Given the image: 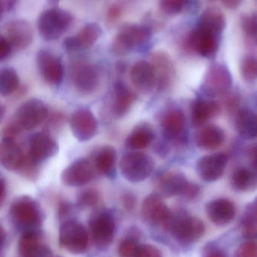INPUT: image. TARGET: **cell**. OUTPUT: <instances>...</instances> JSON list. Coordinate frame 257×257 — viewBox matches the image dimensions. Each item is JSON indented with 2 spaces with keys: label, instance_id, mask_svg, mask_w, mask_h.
<instances>
[{
  "label": "cell",
  "instance_id": "cell-1",
  "mask_svg": "<svg viewBox=\"0 0 257 257\" xmlns=\"http://www.w3.org/2000/svg\"><path fill=\"white\" fill-rule=\"evenodd\" d=\"M164 229L183 244H192L199 241L205 232V223L199 217L179 211L172 212Z\"/></svg>",
  "mask_w": 257,
  "mask_h": 257
},
{
  "label": "cell",
  "instance_id": "cell-2",
  "mask_svg": "<svg viewBox=\"0 0 257 257\" xmlns=\"http://www.w3.org/2000/svg\"><path fill=\"white\" fill-rule=\"evenodd\" d=\"M72 21L73 17L69 12L53 8L41 14L38 20V29L42 39L57 40L69 30Z\"/></svg>",
  "mask_w": 257,
  "mask_h": 257
},
{
  "label": "cell",
  "instance_id": "cell-3",
  "mask_svg": "<svg viewBox=\"0 0 257 257\" xmlns=\"http://www.w3.org/2000/svg\"><path fill=\"white\" fill-rule=\"evenodd\" d=\"M48 114V108L42 100L29 99L18 108L10 122L22 133L38 127L46 120Z\"/></svg>",
  "mask_w": 257,
  "mask_h": 257
},
{
  "label": "cell",
  "instance_id": "cell-4",
  "mask_svg": "<svg viewBox=\"0 0 257 257\" xmlns=\"http://www.w3.org/2000/svg\"><path fill=\"white\" fill-rule=\"evenodd\" d=\"M155 163L150 156L140 152L125 154L119 162V169L122 176L131 183H139L151 176Z\"/></svg>",
  "mask_w": 257,
  "mask_h": 257
},
{
  "label": "cell",
  "instance_id": "cell-5",
  "mask_svg": "<svg viewBox=\"0 0 257 257\" xmlns=\"http://www.w3.org/2000/svg\"><path fill=\"white\" fill-rule=\"evenodd\" d=\"M10 215L12 220L27 230H33L42 223V212L38 202L28 196L17 198L10 207Z\"/></svg>",
  "mask_w": 257,
  "mask_h": 257
},
{
  "label": "cell",
  "instance_id": "cell-6",
  "mask_svg": "<svg viewBox=\"0 0 257 257\" xmlns=\"http://www.w3.org/2000/svg\"><path fill=\"white\" fill-rule=\"evenodd\" d=\"M232 87V78L228 68L214 63L208 68L202 82V90L210 97L226 96Z\"/></svg>",
  "mask_w": 257,
  "mask_h": 257
},
{
  "label": "cell",
  "instance_id": "cell-7",
  "mask_svg": "<svg viewBox=\"0 0 257 257\" xmlns=\"http://www.w3.org/2000/svg\"><path fill=\"white\" fill-rule=\"evenodd\" d=\"M60 244L70 253H84L89 245V234L82 224L67 220L62 223L59 232Z\"/></svg>",
  "mask_w": 257,
  "mask_h": 257
},
{
  "label": "cell",
  "instance_id": "cell-8",
  "mask_svg": "<svg viewBox=\"0 0 257 257\" xmlns=\"http://www.w3.org/2000/svg\"><path fill=\"white\" fill-rule=\"evenodd\" d=\"M90 230L94 242L99 248L108 247L116 233V221L113 214L108 211L95 214L90 221Z\"/></svg>",
  "mask_w": 257,
  "mask_h": 257
},
{
  "label": "cell",
  "instance_id": "cell-9",
  "mask_svg": "<svg viewBox=\"0 0 257 257\" xmlns=\"http://www.w3.org/2000/svg\"><path fill=\"white\" fill-rule=\"evenodd\" d=\"M71 80L79 93H92L99 85L100 73L96 66L85 62H78L72 66Z\"/></svg>",
  "mask_w": 257,
  "mask_h": 257
},
{
  "label": "cell",
  "instance_id": "cell-10",
  "mask_svg": "<svg viewBox=\"0 0 257 257\" xmlns=\"http://www.w3.org/2000/svg\"><path fill=\"white\" fill-rule=\"evenodd\" d=\"M140 213L145 223L150 226H161L164 228L172 214L162 197L156 193L149 195L143 200Z\"/></svg>",
  "mask_w": 257,
  "mask_h": 257
},
{
  "label": "cell",
  "instance_id": "cell-11",
  "mask_svg": "<svg viewBox=\"0 0 257 257\" xmlns=\"http://www.w3.org/2000/svg\"><path fill=\"white\" fill-rule=\"evenodd\" d=\"M95 173L92 161L87 158H80L63 171L61 181L69 187H80L90 183L95 178Z\"/></svg>",
  "mask_w": 257,
  "mask_h": 257
},
{
  "label": "cell",
  "instance_id": "cell-12",
  "mask_svg": "<svg viewBox=\"0 0 257 257\" xmlns=\"http://www.w3.org/2000/svg\"><path fill=\"white\" fill-rule=\"evenodd\" d=\"M38 69L42 79L50 85L57 86L63 78L61 60L48 50H41L36 56Z\"/></svg>",
  "mask_w": 257,
  "mask_h": 257
},
{
  "label": "cell",
  "instance_id": "cell-13",
  "mask_svg": "<svg viewBox=\"0 0 257 257\" xmlns=\"http://www.w3.org/2000/svg\"><path fill=\"white\" fill-rule=\"evenodd\" d=\"M227 163V156L223 153L204 156L197 162L196 172L203 181L214 182L222 178Z\"/></svg>",
  "mask_w": 257,
  "mask_h": 257
},
{
  "label": "cell",
  "instance_id": "cell-14",
  "mask_svg": "<svg viewBox=\"0 0 257 257\" xmlns=\"http://www.w3.org/2000/svg\"><path fill=\"white\" fill-rule=\"evenodd\" d=\"M72 134L80 142H88L95 137L98 132L96 117L90 110L81 108L71 115L69 120Z\"/></svg>",
  "mask_w": 257,
  "mask_h": 257
},
{
  "label": "cell",
  "instance_id": "cell-15",
  "mask_svg": "<svg viewBox=\"0 0 257 257\" xmlns=\"http://www.w3.org/2000/svg\"><path fill=\"white\" fill-rule=\"evenodd\" d=\"M156 76V87L160 91L170 88L175 78V68L170 56L164 51L152 53L150 62Z\"/></svg>",
  "mask_w": 257,
  "mask_h": 257
},
{
  "label": "cell",
  "instance_id": "cell-16",
  "mask_svg": "<svg viewBox=\"0 0 257 257\" xmlns=\"http://www.w3.org/2000/svg\"><path fill=\"white\" fill-rule=\"evenodd\" d=\"M28 146L27 154L39 164L58 152V145L48 132L33 134L30 138Z\"/></svg>",
  "mask_w": 257,
  "mask_h": 257
},
{
  "label": "cell",
  "instance_id": "cell-17",
  "mask_svg": "<svg viewBox=\"0 0 257 257\" xmlns=\"http://www.w3.org/2000/svg\"><path fill=\"white\" fill-rule=\"evenodd\" d=\"M219 38L209 32L196 27L189 35L187 43L192 50L205 58H214L219 49Z\"/></svg>",
  "mask_w": 257,
  "mask_h": 257
},
{
  "label": "cell",
  "instance_id": "cell-18",
  "mask_svg": "<svg viewBox=\"0 0 257 257\" xmlns=\"http://www.w3.org/2000/svg\"><path fill=\"white\" fill-rule=\"evenodd\" d=\"M190 181L182 172L178 171L165 172L157 180L156 194L161 197H182Z\"/></svg>",
  "mask_w": 257,
  "mask_h": 257
},
{
  "label": "cell",
  "instance_id": "cell-19",
  "mask_svg": "<svg viewBox=\"0 0 257 257\" xmlns=\"http://www.w3.org/2000/svg\"><path fill=\"white\" fill-rule=\"evenodd\" d=\"M6 37L11 48L21 51L30 46L33 41L31 26L24 20H16L9 23L6 28Z\"/></svg>",
  "mask_w": 257,
  "mask_h": 257
},
{
  "label": "cell",
  "instance_id": "cell-20",
  "mask_svg": "<svg viewBox=\"0 0 257 257\" xmlns=\"http://www.w3.org/2000/svg\"><path fill=\"white\" fill-rule=\"evenodd\" d=\"M101 33L102 29L98 24L89 23L84 25L75 36L65 39V48L69 52L90 48L98 40Z\"/></svg>",
  "mask_w": 257,
  "mask_h": 257
},
{
  "label": "cell",
  "instance_id": "cell-21",
  "mask_svg": "<svg viewBox=\"0 0 257 257\" xmlns=\"http://www.w3.org/2000/svg\"><path fill=\"white\" fill-rule=\"evenodd\" d=\"M133 85L142 93H149L156 87V76L149 62L140 60L134 63L130 71Z\"/></svg>",
  "mask_w": 257,
  "mask_h": 257
},
{
  "label": "cell",
  "instance_id": "cell-22",
  "mask_svg": "<svg viewBox=\"0 0 257 257\" xmlns=\"http://www.w3.org/2000/svg\"><path fill=\"white\" fill-rule=\"evenodd\" d=\"M206 214L211 222L217 226H226L235 218V205L227 199H217L208 202Z\"/></svg>",
  "mask_w": 257,
  "mask_h": 257
},
{
  "label": "cell",
  "instance_id": "cell-23",
  "mask_svg": "<svg viewBox=\"0 0 257 257\" xmlns=\"http://www.w3.org/2000/svg\"><path fill=\"white\" fill-rule=\"evenodd\" d=\"M221 112V105L212 99H197L191 108V122L194 127H202Z\"/></svg>",
  "mask_w": 257,
  "mask_h": 257
},
{
  "label": "cell",
  "instance_id": "cell-24",
  "mask_svg": "<svg viewBox=\"0 0 257 257\" xmlns=\"http://www.w3.org/2000/svg\"><path fill=\"white\" fill-rule=\"evenodd\" d=\"M161 126L164 136L169 140L178 141L184 136L186 128V117L178 108H172L164 113Z\"/></svg>",
  "mask_w": 257,
  "mask_h": 257
},
{
  "label": "cell",
  "instance_id": "cell-25",
  "mask_svg": "<svg viewBox=\"0 0 257 257\" xmlns=\"http://www.w3.org/2000/svg\"><path fill=\"white\" fill-rule=\"evenodd\" d=\"M226 134L223 128L210 124L201 128L195 137L196 146L204 151H214L224 143Z\"/></svg>",
  "mask_w": 257,
  "mask_h": 257
},
{
  "label": "cell",
  "instance_id": "cell-26",
  "mask_svg": "<svg viewBox=\"0 0 257 257\" xmlns=\"http://www.w3.org/2000/svg\"><path fill=\"white\" fill-rule=\"evenodd\" d=\"M25 153L15 141H0V164L11 171H17L21 167Z\"/></svg>",
  "mask_w": 257,
  "mask_h": 257
},
{
  "label": "cell",
  "instance_id": "cell-27",
  "mask_svg": "<svg viewBox=\"0 0 257 257\" xmlns=\"http://www.w3.org/2000/svg\"><path fill=\"white\" fill-rule=\"evenodd\" d=\"M155 133L149 123H141L133 128L125 142V146L131 151H140L149 147L155 139Z\"/></svg>",
  "mask_w": 257,
  "mask_h": 257
},
{
  "label": "cell",
  "instance_id": "cell-28",
  "mask_svg": "<svg viewBox=\"0 0 257 257\" xmlns=\"http://www.w3.org/2000/svg\"><path fill=\"white\" fill-rule=\"evenodd\" d=\"M95 171L106 176H110L115 171L116 151L112 146H103L97 150L92 160Z\"/></svg>",
  "mask_w": 257,
  "mask_h": 257
},
{
  "label": "cell",
  "instance_id": "cell-29",
  "mask_svg": "<svg viewBox=\"0 0 257 257\" xmlns=\"http://www.w3.org/2000/svg\"><path fill=\"white\" fill-rule=\"evenodd\" d=\"M226 27L225 15L221 11L214 8L206 9L201 15L197 27L220 36Z\"/></svg>",
  "mask_w": 257,
  "mask_h": 257
},
{
  "label": "cell",
  "instance_id": "cell-30",
  "mask_svg": "<svg viewBox=\"0 0 257 257\" xmlns=\"http://www.w3.org/2000/svg\"><path fill=\"white\" fill-rule=\"evenodd\" d=\"M119 33L134 50L146 45L150 41L152 30L147 25L127 24L121 29Z\"/></svg>",
  "mask_w": 257,
  "mask_h": 257
},
{
  "label": "cell",
  "instance_id": "cell-31",
  "mask_svg": "<svg viewBox=\"0 0 257 257\" xmlns=\"http://www.w3.org/2000/svg\"><path fill=\"white\" fill-rule=\"evenodd\" d=\"M235 126L238 134L244 139L253 140L257 134L256 115L252 110L242 108L237 111Z\"/></svg>",
  "mask_w": 257,
  "mask_h": 257
},
{
  "label": "cell",
  "instance_id": "cell-32",
  "mask_svg": "<svg viewBox=\"0 0 257 257\" xmlns=\"http://www.w3.org/2000/svg\"><path fill=\"white\" fill-rule=\"evenodd\" d=\"M136 101V95L122 83H119L115 87L113 111L115 115L122 117L126 115Z\"/></svg>",
  "mask_w": 257,
  "mask_h": 257
},
{
  "label": "cell",
  "instance_id": "cell-33",
  "mask_svg": "<svg viewBox=\"0 0 257 257\" xmlns=\"http://www.w3.org/2000/svg\"><path fill=\"white\" fill-rule=\"evenodd\" d=\"M231 184L237 191H251L256 187V174L249 168H238L231 177Z\"/></svg>",
  "mask_w": 257,
  "mask_h": 257
},
{
  "label": "cell",
  "instance_id": "cell-34",
  "mask_svg": "<svg viewBox=\"0 0 257 257\" xmlns=\"http://www.w3.org/2000/svg\"><path fill=\"white\" fill-rule=\"evenodd\" d=\"M20 85L18 73L12 68L0 69V94L3 96H9L15 93Z\"/></svg>",
  "mask_w": 257,
  "mask_h": 257
},
{
  "label": "cell",
  "instance_id": "cell-35",
  "mask_svg": "<svg viewBox=\"0 0 257 257\" xmlns=\"http://www.w3.org/2000/svg\"><path fill=\"white\" fill-rule=\"evenodd\" d=\"M39 234L34 230H27L20 238L18 250L21 256H25L42 245Z\"/></svg>",
  "mask_w": 257,
  "mask_h": 257
},
{
  "label": "cell",
  "instance_id": "cell-36",
  "mask_svg": "<svg viewBox=\"0 0 257 257\" xmlns=\"http://www.w3.org/2000/svg\"><path fill=\"white\" fill-rule=\"evenodd\" d=\"M242 232L244 237L252 238L256 235V204H250L246 210L242 223Z\"/></svg>",
  "mask_w": 257,
  "mask_h": 257
},
{
  "label": "cell",
  "instance_id": "cell-37",
  "mask_svg": "<svg viewBox=\"0 0 257 257\" xmlns=\"http://www.w3.org/2000/svg\"><path fill=\"white\" fill-rule=\"evenodd\" d=\"M241 74L243 79L247 82H253L256 81L257 63L256 59L254 56H245L241 60Z\"/></svg>",
  "mask_w": 257,
  "mask_h": 257
},
{
  "label": "cell",
  "instance_id": "cell-38",
  "mask_svg": "<svg viewBox=\"0 0 257 257\" xmlns=\"http://www.w3.org/2000/svg\"><path fill=\"white\" fill-rule=\"evenodd\" d=\"M241 28L250 42H256L257 21L256 15L253 13L244 14L241 17Z\"/></svg>",
  "mask_w": 257,
  "mask_h": 257
},
{
  "label": "cell",
  "instance_id": "cell-39",
  "mask_svg": "<svg viewBox=\"0 0 257 257\" xmlns=\"http://www.w3.org/2000/svg\"><path fill=\"white\" fill-rule=\"evenodd\" d=\"M39 163H36L30 156L25 153L24 160L21 167L18 169V172L22 176L28 178L30 180H33L38 176L39 172Z\"/></svg>",
  "mask_w": 257,
  "mask_h": 257
},
{
  "label": "cell",
  "instance_id": "cell-40",
  "mask_svg": "<svg viewBox=\"0 0 257 257\" xmlns=\"http://www.w3.org/2000/svg\"><path fill=\"white\" fill-rule=\"evenodd\" d=\"M100 200L99 193L95 189H87L79 193L77 199L80 208H88L95 206Z\"/></svg>",
  "mask_w": 257,
  "mask_h": 257
},
{
  "label": "cell",
  "instance_id": "cell-41",
  "mask_svg": "<svg viewBox=\"0 0 257 257\" xmlns=\"http://www.w3.org/2000/svg\"><path fill=\"white\" fill-rule=\"evenodd\" d=\"M159 7L166 15H178L187 7V0H159Z\"/></svg>",
  "mask_w": 257,
  "mask_h": 257
},
{
  "label": "cell",
  "instance_id": "cell-42",
  "mask_svg": "<svg viewBox=\"0 0 257 257\" xmlns=\"http://www.w3.org/2000/svg\"><path fill=\"white\" fill-rule=\"evenodd\" d=\"M139 244L135 239L125 238L119 246V254L121 257H134Z\"/></svg>",
  "mask_w": 257,
  "mask_h": 257
},
{
  "label": "cell",
  "instance_id": "cell-43",
  "mask_svg": "<svg viewBox=\"0 0 257 257\" xmlns=\"http://www.w3.org/2000/svg\"><path fill=\"white\" fill-rule=\"evenodd\" d=\"M134 257H163L159 249L152 244H139Z\"/></svg>",
  "mask_w": 257,
  "mask_h": 257
},
{
  "label": "cell",
  "instance_id": "cell-44",
  "mask_svg": "<svg viewBox=\"0 0 257 257\" xmlns=\"http://www.w3.org/2000/svg\"><path fill=\"white\" fill-rule=\"evenodd\" d=\"M235 257H257L256 241H248L241 244L237 250Z\"/></svg>",
  "mask_w": 257,
  "mask_h": 257
},
{
  "label": "cell",
  "instance_id": "cell-45",
  "mask_svg": "<svg viewBox=\"0 0 257 257\" xmlns=\"http://www.w3.org/2000/svg\"><path fill=\"white\" fill-rule=\"evenodd\" d=\"M122 15V9L119 5H113L107 12V21L110 23H114L119 19Z\"/></svg>",
  "mask_w": 257,
  "mask_h": 257
},
{
  "label": "cell",
  "instance_id": "cell-46",
  "mask_svg": "<svg viewBox=\"0 0 257 257\" xmlns=\"http://www.w3.org/2000/svg\"><path fill=\"white\" fill-rule=\"evenodd\" d=\"M12 51V48H11L7 39L4 36L0 35V61L7 58L10 55Z\"/></svg>",
  "mask_w": 257,
  "mask_h": 257
},
{
  "label": "cell",
  "instance_id": "cell-47",
  "mask_svg": "<svg viewBox=\"0 0 257 257\" xmlns=\"http://www.w3.org/2000/svg\"><path fill=\"white\" fill-rule=\"evenodd\" d=\"M122 203L128 211H132L135 207V197L131 193H125L122 197Z\"/></svg>",
  "mask_w": 257,
  "mask_h": 257
},
{
  "label": "cell",
  "instance_id": "cell-48",
  "mask_svg": "<svg viewBox=\"0 0 257 257\" xmlns=\"http://www.w3.org/2000/svg\"><path fill=\"white\" fill-rule=\"evenodd\" d=\"M221 1L227 9H235L242 4L244 0H221Z\"/></svg>",
  "mask_w": 257,
  "mask_h": 257
},
{
  "label": "cell",
  "instance_id": "cell-49",
  "mask_svg": "<svg viewBox=\"0 0 257 257\" xmlns=\"http://www.w3.org/2000/svg\"><path fill=\"white\" fill-rule=\"evenodd\" d=\"M6 184L4 178L0 175V205L3 203L6 197Z\"/></svg>",
  "mask_w": 257,
  "mask_h": 257
},
{
  "label": "cell",
  "instance_id": "cell-50",
  "mask_svg": "<svg viewBox=\"0 0 257 257\" xmlns=\"http://www.w3.org/2000/svg\"><path fill=\"white\" fill-rule=\"evenodd\" d=\"M205 257H226L224 252L219 249H212L207 253Z\"/></svg>",
  "mask_w": 257,
  "mask_h": 257
},
{
  "label": "cell",
  "instance_id": "cell-51",
  "mask_svg": "<svg viewBox=\"0 0 257 257\" xmlns=\"http://www.w3.org/2000/svg\"><path fill=\"white\" fill-rule=\"evenodd\" d=\"M5 241H6V232L3 226L0 225V251L4 246Z\"/></svg>",
  "mask_w": 257,
  "mask_h": 257
},
{
  "label": "cell",
  "instance_id": "cell-52",
  "mask_svg": "<svg viewBox=\"0 0 257 257\" xmlns=\"http://www.w3.org/2000/svg\"><path fill=\"white\" fill-rule=\"evenodd\" d=\"M5 115V108L3 105H2L1 102H0V123H1L2 120H3V117H4Z\"/></svg>",
  "mask_w": 257,
  "mask_h": 257
},
{
  "label": "cell",
  "instance_id": "cell-53",
  "mask_svg": "<svg viewBox=\"0 0 257 257\" xmlns=\"http://www.w3.org/2000/svg\"><path fill=\"white\" fill-rule=\"evenodd\" d=\"M4 7H3V5H2L1 2H0V21H1L2 17H3V12H4Z\"/></svg>",
  "mask_w": 257,
  "mask_h": 257
}]
</instances>
